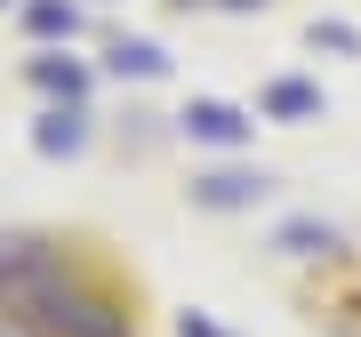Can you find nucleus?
Instances as JSON below:
<instances>
[{
    "label": "nucleus",
    "mask_w": 361,
    "mask_h": 337,
    "mask_svg": "<svg viewBox=\"0 0 361 337\" xmlns=\"http://www.w3.org/2000/svg\"><path fill=\"white\" fill-rule=\"evenodd\" d=\"M273 193V177H257V168H217V177H193V201L201 209H249V201H265Z\"/></svg>",
    "instance_id": "1"
},
{
    "label": "nucleus",
    "mask_w": 361,
    "mask_h": 337,
    "mask_svg": "<svg viewBox=\"0 0 361 337\" xmlns=\"http://www.w3.org/2000/svg\"><path fill=\"white\" fill-rule=\"evenodd\" d=\"M185 137H201V145H241V137H249V113H241V104L201 97V104H185Z\"/></svg>",
    "instance_id": "2"
},
{
    "label": "nucleus",
    "mask_w": 361,
    "mask_h": 337,
    "mask_svg": "<svg viewBox=\"0 0 361 337\" xmlns=\"http://www.w3.org/2000/svg\"><path fill=\"white\" fill-rule=\"evenodd\" d=\"M32 145L49 161H65V153H80L89 145V121H80V104H56V113H40V129H32Z\"/></svg>",
    "instance_id": "3"
},
{
    "label": "nucleus",
    "mask_w": 361,
    "mask_h": 337,
    "mask_svg": "<svg viewBox=\"0 0 361 337\" xmlns=\"http://www.w3.org/2000/svg\"><path fill=\"white\" fill-rule=\"evenodd\" d=\"M265 113L273 121H322V89L297 80V73H281V80H265Z\"/></svg>",
    "instance_id": "4"
},
{
    "label": "nucleus",
    "mask_w": 361,
    "mask_h": 337,
    "mask_svg": "<svg viewBox=\"0 0 361 337\" xmlns=\"http://www.w3.org/2000/svg\"><path fill=\"white\" fill-rule=\"evenodd\" d=\"M32 80H40L49 97H65V104H80V89H89V73L65 65V56H32Z\"/></svg>",
    "instance_id": "5"
},
{
    "label": "nucleus",
    "mask_w": 361,
    "mask_h": 337,
    "mask_svg": "<svg viewBox=\"0 0 361 337\" xmlns=\"http://www.w3.org/2000/svg\"><path fill=\"white\" fill-rule=\"evenodd\" d=\"M113 73H137V80H153V73H169V56L153 49V40H113Z\"/></svg>",
    "instance_id": "6"
},
{
    "label": "nucleus",
    "mask_w": 361,
    "mask_h": 337,
    "mask_svg": "<svg viewBox=\"0 0 361 337\" xmlns=\"http://www.w3.org/2000/svg\"><path fill=\"white\" fill-rule=\"evenodd\" d=\"M273 249H289V257H329L337 233H329V225H281V233H273Z\"/></svg>",
    "instance_id": "7"
},
{
    "label": "nucleus",
    "mask_w": 361,
    "mask_h": 337,
    "mask_svg": "<svg viewBox=\"0 0 361 337\" xmlns=\"http://www.w3.org/2000/svg\"><path fill=\"white\" fill-rule=\"evenodd\" d=\"M25 25H32V32H73L80 16H73V0H32V8H25Z\"/></svg>",
    "instance_id": "8"
},
{
    "label": "nucleus",
    "mask_w": 361,
    "mask_h": 337,
    "mask_svg": "<svg viewBox=\"0 0 361 337\" xmlns=\"http://www.w3.org/2000/svg\"><path fill=\"white\" fill-rule=\"evenodd\" d=\"M313 49H337V56H361V32L337 25V16H313Z\"/></svg>",
    "instance_id": "9"
},
{
    "label": "nucleus",
    "mask_w": 361,
    "mask_h": 337,
    "mask_svg": "<svg viewBox=\"0 0 361 337\" xmlns=\"http://www.w3.org/2000/svg\"><path fill=\"white\" fill-rule=\"evenodd\" d=\"M177 337H225V329L209 321V313H185V321H177Z\"/></svg>",
    "instance_id": "10"
},
{
    "label": "nucleus",
    "mask_w": 361,
    "mask_h": 337,
    "mask_svg": "<svg viewBox=\"0 0 361 337\" xmlns=\"http://www.w3.org/2000/svg\"><path fill=\"white\" fill-rule=\"evenodd\" d=\"M0 337H32V329H25V321H16V313H8V305H0Z\"/></svg>",
    "instance_id": "11"
},
{
    "label": "nucleus",
    "mask_w": 361,
    "mask_h": 337,
    "mask_svg": "<svg viewBox=\"0 0 361 337\" xmlns=\"http://www.w3.org/2000/svg\"><path fill=\"white\" fill-rule=\"evenodd\" d=\"M225 8H257V0H225Z\"/></svg>",
    "instance_id": "12"
}]
</instances>
